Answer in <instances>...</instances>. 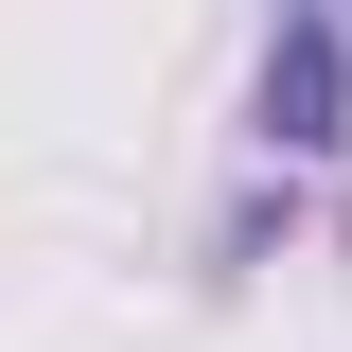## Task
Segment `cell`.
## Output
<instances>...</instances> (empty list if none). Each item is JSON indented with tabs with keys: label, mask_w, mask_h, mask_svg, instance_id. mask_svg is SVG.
<instances>
[{
	"label": "cell",
	"mask_w": 352,
	"mask_h": 352,
	"mask_svg": "<svg viewBox=\"0 0 352 352\" xmlns=\"http://www.w3.org/2000/svg\"><path fill=\"white\" fill-rule=\"evenodd\" d=\"M247 141H264V159H335V141H352V18H335V0H282V18H264Z\"/></svg>",
	"instance_id": "obj_1"
}]
</instances>
